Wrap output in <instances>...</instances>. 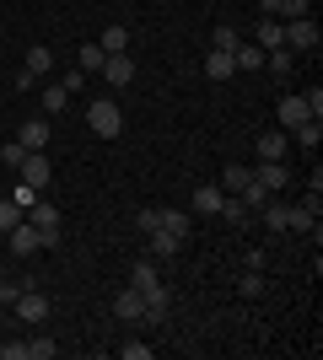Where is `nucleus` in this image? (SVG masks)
<instances>
[{"label":"nucleus","mask_w":323,"mask_h":360,"mask_svg":"<svg viewBox=\"0 0 323 360\" xmlns=\"http://www.w3.org/2000/svg\"><path fill=\"white\" fill-rule=\"evenodd\" d=\"M210 44H215V49H237V32H232V27H215Z\"/></svg>","instance_id":"40"},{"label":"nucleus","mask_w":323,"mask_h":360,"mask_svg":"<svg viewBox=\"0 0 323 360\" xmlns=\"http://www.w3.org/2000/svg\"><path fill=\"white\" fill-rule=\"evenodd\" d=\"M22 349H27V360H54V349H60V345H54V339H27Z\"/></svg>","instance_id":"34"},{"label":"nucleus","mask_w":323,"mask_h":360,"mask_svg":"<svg viewBox=\"0 0 323 360\" xmlns=\"http://www.w3.org/2000/svg\"><path fill=\"white\" fill-rule=\"evenodd\" d=\"M248 183H253V167H243V162H227V172H221V194H243Z\"/></svg>","instance_id":"18"},{"label":"nucleus","mask_w":323,"mask_h":360,"mask_svg":"<svg viewBox=\"0 0 323 360\" xmlns=\"http://www.w3.org/2000/svg\"><path fill=\"white\" fill-rule=\"evenodd\" d=\"M286 150H291V140L280 129H264L259 135V162H286Z\"/></svg>","instance_id":"16"},{"label":"nucleus","mask_w":323,"mask_h":360,"mask_svg":"<svg viewBox=\"0 0 323 360\" xmlns=\"http://www.w3.org/2000/svg\"><path fill=\"white\" fill-rule=\"evenodd\" d=\"M221 221H227V226H248L253 215H248V205H243L237 194H227V205H221Z\"/></svg>","instance_id":"25"},{"label":"nucleus","mask_w":323,"mask_h":360,"mask_svg":"<svg viewBox=\"0 0 323 360\" xmlns=\"http://www.w3.org/2000/svg\"><path fill=\"white\" fill-rule=\"evenodd\" d=\"M135 226H140V237H146V231H156V226H162V210H140Z\"/></svg>","instance_id":"37"},{"label":"nucleus","mask_w":323,"mask_h":360,"mask_svg":"<svg viewBox=\"0 0 323 360\" xmlns=\"http://www.w3.org/2000/svg\"><path fill=\"white\" fill-rule=\"evenodd\" d=\"M22 221H32V226H38L44 248H54V242H60V210H54V205H44V199H38V205H32V210L22 215Z\"/></svg>","instance_id":"6"},{"label":"nucleus","mask_w":323,"mask_h":360,"mask_svg":"<svg viewBox=\"0 0 323 360\" xmlns=\"http://www.w3.org/2000/svg\"><path fill=\"white\" fill-rule=\"evenodd\" d=\"M237 296H264V269H243V280H237Z\"/></svg>","instance_id":"28"},{"label":"nucleus","mask_w":323,"mask_h":360,"mask_svg":"<svg viewBox=\"0 0 323 360\" xmlns=\"http://www.w3.org/2000/svg\"><path fill=\"white\" fill-rule=\"evenodd\" d=\"M97 75H103L108 86H129V81H135V60H129V54H108Z\"/></svg>","instance_id":"8"},{"label":"nucleus","mask_w":323,"mask_h":360,"mask_svg":"<svg viewBox=\"0 0 323 360\" xmlns=\"http://www.w3.org/2000/svg\"><path fill=\"white\" fill-rule=\"evenodd\" d=\"M103 60H108V54H103L97 44H81V54H76V70H87V75H92V70H103Z\"/></svg>","instance_id":"27"},{"label":"nucleus","mask_w":323,"mask_h":360,"mask_svg":"<svg viewBox=\"0 0 323 360\" xmlns=\"http://www.w3.org/2000/svg\"><path fill=\"white\" fill-rule=\"evenodd\" d=\"M253 183H259L264 194H280V188L291 183V172H286V162H259L253 167Z\"/></svg>","instance_id":"9"},{"label":"nucleus","mask_w":323,"mask_h":360,"mask_svg":"<svg viewBox=\"0 0 323 360\" xmlns=\"http://www.w3.org/2000/svg\"><path fill=\"white\" fill-rule=\"evenodd\" d=\"M11 307H16V317H22V323H49V312H54V307H49V296H44V290H32V285H22V296H16Z\"/></svg>","instance_id":"4"},{"label":"nucleus","mask_w":323,"mask_h":360,"mask_svg":"<svg viewBox=\"0 0 323 360\" xmlns=\"http://www.w3.org/2000/svg\"><path fill=\"white\" fill-rule=\"evenodd\" d=\"M97 49H103V54H129V27H119V22H113V27H103Z\"/></svg>","instance_id":"20"},{"label":"nucleus","mask_w":323,"mask_h":360,"mask_svg":"<svg viewBox=\"0 0 323 360\" xmlns=\"http://www.w3.org/2000/svg\"><path fill=\"white\" fill-rule=\"evenodd\" d=\"M318 140H323V119L296 124V146H302V150H318Z\"/></svg>","instance_id":"24"},{"label":"nucleus","mask_w":323,"mask_h":360,"mask_svg":"<svg viewBox=\"0 0 323 360\" xmlns=\"http://www.w3.org/2000/svg\"><path fill=\"white\" fill-rule=\"evenodd\" d=\"M146 248H151V258H172V253H184V237H172L167 226H156V231H146Z\"/></svg>","instance_id":"12"},{"label":"nucleus","mask_w":323,"mask_h":360,"mask_svg":"<svg viewBox=\"0 0 323 360\" xmlns=\"http://www.w3.org/2000/svg\"><path fill=\"white\" fill-rule=\"evenodd\" d=\"M259 16L291 22V16H312V0H259Z\"/></svg>","instance_id":"10"},{"label":"nucleus","mask_w":323,"mask_h":360,"mask_svg":"<svg viewBox=\"0 0 323 360\" xmlns=\"http://www.w3.org/2000/svg\"><path fill=\"white\" fill-rule=\"evenodd\" d=\"M302 103H308L312 119H323V86H308V91H302Z\"/></svg>","instance_id":"36"},{"label":"nucleus","mask_w":323,"mask_h":360,"mask_svg":"<svg viewBox=\"0 0 323 360\" xmlns=\"http://www.w3.org/2000/svg\"><path fill=\"white\" fill-rule=\"evenodd\" d=\"M16 221H22V210H16L11 199L0 194V237H6V231H11V226H16Z\"/></svg>","instance_id":"35"},{"label":"nucleus","mask_w":323,"mask_h":360,"mask_svg":"<svg viewBox=\"0 0 323 360\" xmlns=\"http://www.w3.org/2000/svg\"><path fill=\"white\" fill-rule=\"evenodd\" d=\"M280 27H286V49H291V54H312V49H318V22H312V16H291V22H280Z\"/></svg>","instance_id":"2"},{"label":"nucleus","mask_w":323,"mask_h":360,"mask_svg":"<svg viewBox=\"0 0 323 360\" xmlns=\"http://www.w3.org/2000/svg\"><path fill=\"white\" fill-rule=\"evenodd\" d=\"M65 103H70V91L54 81V86H44V113H65Z\"/></svg>","instance_id":"31"},{"label":"nucleus","mask_w":323,"mask_h":360,"mask_svg":"<svg viewBox=\"0 0 323 360\" xmlns=\"http://www.w3.org/2000/svg\"><path fill=\"white\" fill-rule=\"evenodd\" d=\"M312 113H308V103H302V91H291V97H280V124L286 129H296V124H308Z\"/></svg>","instance_id":"17"},{"label":"nucleus","mask_w":323,"mask_h":360,"mask_svg":"<svg viewBox=\"0 0 323 360\" xmlns=\"http://www.w3.org/2000/svg\"><path fill=\"white\" fill-rule=\"evenodd\" d=\"M205 75H210V81H227V75H237V65H232V49H210V54H205Z\"/></svg>","instance_id":"19"},{"label":"nucleus","mask_w":323,"mask_h":360,"mask_svg":"<svg viewBox=\"0 0 323 360\" xmlns=\"http://www.w3.org/2000/svg\"><path fill=\"white\" fill-rule=\"evenodd\" d=\"M119 355H124V360H146V355H151V345H140V339H129V345H119Z\"/></svg>","instance_id":"38"},{"label":"nucleus","mask_w":323,"mask_h":360,"mask_svg":"<svg viewBox=\"0 0 323 360\" xmlns=\"http://www.w3.org/2000/svg\"><path fill=\"white\" fill-rule=\"evenodd\" d=\"M253 44L270 54V49H286V27H280L275 16H259V32H253Z\"/></svg>","instance_id":"15"},{"label":"nucleus","mask_w":323,"mask_h":360,"mask_svg":"<svg viewBox=\"0 0 323 360\" xmlns=\"http://www.w3.org/2000/svg\"><path fill=\"white\" fill-rule=\"evenodd\" d=\"M16 172H22V183H32V188L44 194L49 178H54V162H49V150H27V162L16 167Z\"/></svg>","instance_id":"5"},{"label":"nucleus","mask_w":323,"mask_h":360,"mask_svg":"<svg viewBox=\"0 0 323 360\" xmlns=\"http://www.w3.org/2000/svg\"><path fill=\"white\" fill-rule=\"evenodd\" d=\"M156 280H162V274H156V264H151V258H140L135 269H129V285H135V290H146V285H156Z\"/></svg>","instance_id":"26"},{"label":"nucleus","mask_w":323,"mask_h":360,"mask_svg":"<svg viewBox=\"0 0 323 360\" xmlns=\"http://www.w3.org/2000/svg\"><path fill=\"white\" fill-rule=\"evenodd\" d=\"M162 226H167L172 237H184V242H189V215H184V210H162Z\"/></svg>","instance_id":"33"},{"label":"nucleus","mask_w":323,"mask_h":360,"mask_svg":"<svg viewBox=\"0 0 323 360\" xmlns=\"http://www.w3.org/2000/svg\"><path fill=\"white\" fill-rule=\"evenodd\" d=\"M113 317H119V323H146V301H140L135 285H124L119 296H113Z\"/></svg>","instance_id":"7"},{"label":"nucleus","mask_w":323,"mask_h":360,"mask_svg":"<svg viewBox=\"0 0 323 360\" xmlns=\"http://www.w3.org/2000/svg\"><path fill=\"white\" fill-rule=\"evenodd\" d=\"M6 199H11L16 210L27 215V210H32V205H38V199H44V194H38V188H32V183H22V178H16V183H11V194H6Z\"/></svg>","instance_id":"23"},{"label":"nucleus","mask_w":323,"mask_h":360,"mask_svg":"<svg viewBox=\"0 0 323 360\" xmlns=\"http://www.w3.org/2000/svg\"><path fill=\"white\" fill-rule=\"evenodd\" d=\"M60 86H65V91H70V97H76V91H81V86H87V70H70V75H60Z\"/></svg>","instance_id":"39"},{"label":"nucleus","mask_w":323,"mask_h":360,"mask_svg":"<svg viewBox=\"0 0 323 360\" xmlns=\"http://www.w3.org/2000/svg\"><path fill=\"white\" fill-rule=\"evenodd\" d=\"M140 301H146V323H162V317H167V307H172V290L156 280V285L140 290Z\"/></svg>","instance_id":"11"},{"label":"nucleus","mask_w":323,"mask_h":360,"mask_svg":"<svg viewBox=\"0 0 323 360\" xmlns=\"http://www.w3.org/2000/svg\"><path fill=\"white\" fill-rule=\"evenodd\" d=\"M49 135H54V129H49V119H27L22 129H16V140H22L27 150H49Z\"/></svg>","instance_id":"14"},{"label":"nucleus","mask_w":323,"mask_h":360,"mask_svg":"<svg viewBox=\"0 0 323 360\" xmlns=\"http://www.w3.org/2000/svg\"><path fill=\"white\" fill-rule=\"evenodd\" d=\"M237 199H243V205H248V215H259L264 205H270V194H264L259 183H248V188H243V194H237Z\"/></svg>","instance_id":"32"},{"label":"nucleus","mask_w":323,"mask_h":360,"mask_svg":"<svg viewBox=\"0 0 323 360\" xmlns=\"http://www.w3.org/2000/svg\"><path fill=\"white\" fill-rule=\"evenodd\" d=\"M87 124L97 129V140H113V135L124 129V113H119V103H113V97H97V103L87 108Z\"/></svg>","instance_id":"1"},{"label":"nucleus","mask_w":323,"mask_h":360,"mask_svg":"<svg viewBox=\"0 0 323 360\" xmlns=\"http://www.w3.org/2000/svg\"><path fill=\"white\" fill-rule=\"evenodd\" d=\"M221 205H227L221 183H200V188H194V215H221Z\"/></svg>","instance_id":"13"},{"label":"nucleus","mask_w":323,"mask_h":360,"mask_svg":"<svg viewBox=\"0 0 323 360\" xmlns=\"http://www.w3.org/2000/svg\"><path fill=\"white\" fill-rule=\"evenodd\" d=\"M232 65H237V70H264V49L259 44H237L232 49Z\"/></svg>","instance_id":"21"},{"label":"nucleus","mask_w":323,"mask_h":360,"mask_svg":"<svg viewBox=\"0 0 323 360\" xmlns=\"http://www.w3.org/2000/svg\"><path fill=\"white\" fill-rule=\"evenodd\" d=\"M0 162H6V167H11V172H16V167H22V162H27V146H22V140H6V146H0Z\"/></svg>","instance_id":"30"},{"label":"nucleus","mask_w":323,"mask_h":360,"mask_svg":"<svg viewBox=\"0 0 323 360\" xmlns=\"http://www.w3.org/2000/svg\"><path fill=\"white\" fill-rule=\"evenodd\" d=\"M22 70L49 75V70H54V49H49V44H32V49H27V65H22Z\"/></svg>","instance_id":"22"},{"label":"nucleus","mask_w":323,"mask_h":360,"mask_svg":"<svg viewBox=\"0 0 323 360\" xmlns=\"http://www.w3.org/2000/svg\"><path fill=\"white\" fill-rule=\"evenodd\" d=\"M0 248H6V237H0Z\"/></svg>","instance_id":"41"},{"label":"nucleus","mask_w":323,"mask_h":360,"mask_svg":"<svg viewBox=\"0 0 323 360\" xmlns=\"http://www.w3.org/2000/svg\"><path fill=\"white\" fill-rule=\"evenodd\" d=\"M6 248H11L16 258H32V253H44V237H38L32 221H16L11 231H6Z\"/></svg>","instance_id":"3"},{"label":"nucleus","mask_w":323,"mask_h":360,"mask_svg":"<svg viewBox=\"0 0 323 360\" xmlns=\"http://www.w3.org/2000/svg\"><path fill=\"white\" fill-rule=\"evenodd\" d=\"M264 65H270V70H275V75H291L296 54H291V49H270V54H264Z\"/></svg>","instance_id":"29"}]
</instances>
